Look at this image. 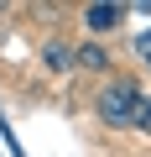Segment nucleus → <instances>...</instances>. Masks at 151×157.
<instances>
[{"label":"nucleus","mask_w":151,"mask_h":157,"mask_svg":"<svg viewBox=\"0 0 151 157\" xmlns=\"http://www.w3.org/2000/svg\"><path fill=\"white\" fill-rule=\"evenodd\" d=\"M135 105H141V84H135V78H125V73L104 78V84H99V94H94V115H99L110 131H130Z\"/></svg>","instance_id":"nucleus-1"},{"label":"nucleus","mask_w":151,"mask_h":157,"mask_svg":"<svg viewBox=\"0 0 151 157\" xmlns=\"http://www.w3.org/2000/svg\"><path fill=\"white\" fill-rule=\"evenodd\" d=\"M42 68L47 73H73L78 68V47H73L68 37H47L42 42Z\"/></svg>","instance_id":"nucleus-2"},{"label":"nucleus","mask_w":151,"mask_h":157,"mask_svg":"<svg viewBox=\"0 0 151 157\" xmlns=\"http://www.w3.org/2000/svg\"><path fill=\"white\" fill-rule=\"evenodd\" d=\"M125 21V6H104V0H94V6H84V26H89V42H99L104 32H115Z\"/></svg>","instance_id":"nucleus-3"},{"label":"nucleus","mask_w":151,"mask_h":157,"mask_svg":"<svg viewBox=\"0 0 151 157\" xmlns=\"http://www.w3.org/2000/svg\"><path fill=\"white\" fill-rule=\"evenodd\" d=\"M78 68L110 78V47H104V42H78Z\"/></svg>","instance_id":"nucleus-4"},{"label":"nucleus","mask_w":151,"mask_h":157,"mask_svg":"<svg viewBox=\"0 0 151 157\" xmlns=\"http://www.w3.org/2000/svg\"><path fill=\"white\" fill-rule=\"evenodd\" d=\"M130 131H151V94H141V105H135V121H130Z\"/></svg>","instance_id":"nucleus-5"},{"label":"nucleus","mask_w":151,"mask_h":157,"mask_svg":"<svg viewBox=\"0 0 151 157\" xmlns=\"http://www.w3.org/2000/svg\"><path fill=\"white\" fill-rule=\"evenodd\" d=\"M135 58L151 68V32H141V37H135Z\"/></svg>","instance_id":"nucleus-6"}]
</instances>
